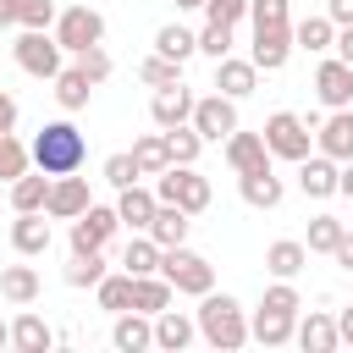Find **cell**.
<instances>
[{"mask_svg":"<svg viewBox=\"0 0 353 353\" xmlns=\"http://www.w3.org/2000/svg\"><path fill=\"white\" fill-rule=\"evenodd\" d=\"M193 320H199V336L215 347V353H237L243 342H248V309L232 298V292H204L199 298V309H193Z\"/></svg>","mask_w":353,"mask_h":353,"instance_id":"cell-1","label":"cell"},{"mask_svg":"<svg viewBox=\"0 0 353 353\" xmlns=\"http://www.w3.org/2000/svg\"><path fill=\"white\" fill-rule=\"evenodd\" d=\"M33 165L39 171H50V176H72V171H83V160H88V138L77 132V121H44L39 132H33Z\"/></svg>","mask_w":353,"mask_h":353,"instance_id":"cell-2","label":"cell"},{"mask_svg":"<svg viewBox=\"0 0 353 353\" xmlns=\"http://www.w3.org/2000/svg\"><path fill=\"white\" fill-rule=\"evenodd\" d=\"M259 132H265L270 160L298 165V160H309V154H314V121H309V116H298V110H270Z\"/></svg>","mask_w":353,"mask_h":353,"instance_id":"cell-3","label":"cell"},{"mask_svg":"<svg viewBox=\"0 0 353 353\" xmlns=\"http://www.w3.org/2000/svg\"><path fill=\"white\" fill-rule=\"evenodd\" d=\"M11 61H17L28 77L55 83V72L66 66V50H61V39H55L50 28H22V33L11 39Z\"/></svg>","mask_w":353,"mask_h":353,"instance_id":"cell-4","label":"cell"},{"mask_svg":"<svg viewBox=\"0 0 353 353\" xmlns=\"http://www.w3.org/2000/svg\"><path fill=\"white\" fill-rule=\"evenodd\" d=\"M154 199H160V204H182L188 215H204L210 199H215V188H210V176H204L199 165H165V171L154 176Z\"/></svg>","mask_w":353,"mask_h":353,"instance_id":"cell-5","label":"cell"},{"mask_svg":"<svg viewBox=\"0 0 353 353\" xmlns=\"http://www.w3.org/2000/svg\"><path fill=\"white\" fill-rule=\"evenodd\" d=\"M160 276H165L182 298H204V292L215 287V265H210L204 254H193L188 243H176V248L160 254Z\"/></svg>","mask_w":353,"mask_h":353,"instance_id":"cell-6","label":"cell"},{"mask_svg":"<svg viewBox=\"0 0 353 353\" xmlns=\"http://www.w3.org/2000/svg\"><path fill=\"white\" fill-rule=\"evenodd\" d=\"M55 39H61V50L66 55H83L88 44H105V17L94 11V6H66L61 17H55V28H50Z\"/></svg>","mask_w":353,"mask_h":353,"instance_id":"cell-7","label":"cell"},{"mask_svg":"<svg viewBox=\"0 0 353 353\" xmlns=\"http://www.w3.org/2000/svg\"><path fill=\"white\" fill-rule=\"evenodd\" d=\"M193 127H199V138L204 143H226L232 132H237V99L232 94H204V99H193Z\"/></svg>","mask_w":353,"mask_h":353,"instance_id":"cell-8","label":"cell"},{"mask_svg":"<svg viewBox=\"0 0 353 353\" xmlns=\"http://www.w3.org/2000/svg\"><path fill=\"white\" fill-rule=\"evenodd\" d=\"M116 232H121L116 204H88V210L72 221V254H94V248H105Z\"/></svg>","mask_w":353,"mask_h":353,"instance_id":"cell-9","label":"cell"},{"mask_svg":"<svg viewBox=\"0 0 353 353\" xmlns=\"http://www.w3.org/2000/svg\"><path fill=\"white\" fill-rule=\"evenodd\" d=\"M314 99H320L325 110H347V105H353V66H347L342 55H325V61L314 66Z\"/></svg>","mask_w":353,"mask_h":353,"instance_id":"cell-10","label":"cell"},{"mask_svg":"<svg viewBox=\"0 0 353 353\" xmlns=\"http://www.w3.org/2000/svg\"><path fill=\"white\" fill-rule=\"evenodd\" d=\"M292 22L287 28H254V44H248V61L259 66V72H281L287 61H292Z\"/></svg>","mask_w":353,"mask_h":353,"instance_id":"cell-11","label":"cell"},{"mask_svg":"<svg viewBox=\"0 0 353 353\" xmlns=\"http://www.w3.org/2000/svg\"><path fill=\"white\" fill-rule=\"evenodd\" d=\"M88 204H94L88 176L72 171V176H55V182H50V204H44V215H50V221H77Z\"/></svg>","mask_w":353,"mask_h":353,"instance_id":"cell-12","label":"cell"},{"mask_svg":"<svg viewBox=\"0 0 353 353\" xmlns=\"http://www.w3.org/2000/svg\"><path fill=\"white\" fill-rule=\"evenodd\" d=\"M50 243H55L50 215H44V210H17V221H11V248H17L22 259H39V254H50Z\"/></svg>","mask_w":353,"mask_h":353,"instance_id":"cell-13","label":"cell"},{"mask_svg":"<svg viewBox=\"0 0 353 353\" xmlns=\"http://www.w3.org/2000/svg\"><path fill=\"white\" fill-rule=\"evenodd\" d=\"M314 149H320V154H331L336 165H342V160H353V105H347V110H331V116H320V121H314Z\"/></svg>","mask_w":353,"mask_h":353,"instance_id":"cell-14","label":"cell"},{"mask_svg":"<svg viewBox=\"0 0 353 353\" xmlns=\"http://www.w3.org/2000/svg\"><path fill=\"white\" fill-rule=\"evenodd\" d=\"M110 342H116V353H143V347H154V314H143V309L110 314Z\"/></svg>","mask_w":353,"mask_h":353,"instance_id":"cell-15","label":"cell"},{"mask_svg":"<svg viewBox=\"0 0 353 353\" xmlns=\"http://www.w3.org/2000/svg\"><path fill=\"white\" fill-rule=\"evenodd\" d=\"M237 193H243L248 210H276L287 199V182L276 176V165H259V171H243L237 176Z\"/></svg>","mask_w":353,"mask_h":353,"instance_id":"cell-16","label":"cell"},{"mask_svg":"<svg viewBox=\"0 0 353 353\" xmlns=\"http://www.w3.org/2000/svg\"><path fill=\"white\" fill-rule=\"evenodd\" d=\"M292 331H298V314H287V309H265L259 303L248 314V342H259V347H287Z\"/></svg>","mask_w":353,"mask_h":353,"instance_id":"cell-17","label":"cell"},{"mask_svg":"<svg viewBox=\"0 0 353 353\" xmlns=\"http://www.w3.org/2000/svg\"><path fill=\"white\" fill-rule=\"evenodd\" d=\"M292 342H298L303 353H336V347H342V336H336V314H325V309H309V314L298 320Z\"/></svg>","mask_w":353,"mask_h":353,"instance_id":"cell-18","label":"cell"},{"mask_svg":"<svg viewBox=\"0 0 353 353\" xmlns=\"http://www.w3.org/2000/svg\"><path fill=\"white\" fill-rule=\"evenodd\" d=\"M215 88L232 94V99H248V94L259 88V66H254L248 55H221V61H215Z\"/></svg>","mask_w":353,"mask_h":353,"instance_id":"cell-19","label":"cell"},{"mask_svg":"<svg viewBox=\"0 0 353 353\" xmlns=\"http://www.w3.org/2000/svg\"><path fill=\"white\" fill-rule=\"evenodd\" d=\"M149 116H154V127H160V132H165V127H182V121H193V94H188V83L154 88V99H149Z\"/></svg>","mask_w":353,"mask_h":353,"instance_id":"cell-20","label":"cell"},{"mask_svg":"<svg viewBox=\"0 0 353 353\" xmlns=\"http://www.w3.org/2000/svg\"><path fill=\"white\" fill-rule=\"evenodd\" d=\"M221 154H226V165L243 176V171H259V165H270V149H265V132H232L226 143H221Z\"/></svg>","mask_w":353,"mask_h":353,"instance_id":"cell-21","label":"cell"},{"mask_svg":"<svg viewBox=\"0 0 353 353\" xmlns=\"http://www.w3.org/2000/svg\"><path fill=\"white\" fill-rule=\"evenodd\" d=\"M154 210H160V199H154V188H143V182H132V188L116 193V215H121L127 232H149Z\"/></svg>","mask_w":353,"mask_h":353,"instance_id":"cell-22","label":"cell"},{"mask_svg":"<svg viewBox=\"0 0 353 353\" xmlns=\"http://www.w3.org/2000/svg\"><path fill=\"white\" fill-rule=\"evenodd\" d=\"M336 171H342V165H336L331 154H320V149H314L309 160H298V188H303V199H331V193H336Z\"/></svg>","mask_w":353,"mask_h":353,"instance_id":"cell-23","label":"cell"},{"mask_svg":"<svg viewBox=\"0 0 353 353\" xmlns=\"http://www.w3.org/2000/svg\"><path fill=\"white\" fill-rule=\"evenodd\" d=\"M55 342H61V336L50 331V320H44V314L22 309V314L11 320V347H17V353H50Z\"/></svg>","mask_w":353,"mask_h":353,"instance_id":"cell-24","label":"cell"},{"mask_svg":"<svg viewBox=\"0 0 353 353\" xmlns=\"http://www.w3.org/2000/svg\"><path fill=\"white\" fill-rule=\"evenodd\" d=\"M193 336H199V320H193L188 309H160V314H154V347L182 353Z\"/></svg>","mask_w":353,"mask_h":353,"instance_id":"cell-25","label":"cell"},{"mask_svg":"<svg viewBox=\"0 0 353 353\" xmlns=\"http://www.w3.org/2000/svg\"><path fill=\"white\" fill-rule=\"evenodd\" d=\"M303 265H309V243H303V237H276V243L265 248V270L281 276V281H298Z\"/></svg>","mask_w":353,"mask_h":353,"instance_id":"cell-26","label":"cell"},{"mask_svg":"<svg viewBox=\"0 0 353 353\" xmlns=\"http://www.w3.org/2000/svg\"><path fill=\"white\" fill-rule=\"evenodd\" d=\"M88 94H94V83H88V72H83L77 61L55 72V105H61L66 116H72V110H83V105H88Z\"/></svg>","mask_w":353,"mask_h":353,"instance_id":"cell-27","label":"cell"},{"mask_svg":"<svg viewBox=\"0 0 353 353\" xmlns=\"http://www.w3.org/2000/svg\"><path fill=\"white\" fill-rule=\"evenodd\" d=\"M188 226H193V215H188L182 204H160L154 221H149V237H154L160 248H176V243H188Z\"/></svg>","mask_w":353,"mask_h":353,"instance_id":"cell-28","label":"cell"},{"mask_svg":"<svg viewBox=\"0 0 353 353\" xmlns=\"http://www.w3.org/2000/svg\"><path fill=\"white\" fill-rule=\"evenodd\" d=\"M160 254H165V248H160L149 232H132L127 248H121V270H127V276H154V270H160Z\"/></svg>","mask_w":353,"mask_h":353,"instance_id":"cell-29","label":"cell"},{"mask_svg":"<svg viewBox=\"0 0 353 353\" xmlns=\"http://www.w3.org/2000/svg\"><path fill=\"white\" fill-rule=\"evenodd\" d=\"M39 287H44V281H39L33 265H6V270H0V298L17 303V309H28V303L39 298Z\"/></svg>","mask_w":353,"mask_h":353,"instance_id":"cell-30","label":"cell"},{"mask_svg":"<svg viewBox=\"0 0 353 353\" xmlns=\"http://www.w3.org/2000/svg\"><path fill=\"white\" fill-rule=\"evenodd\" d=\"M50 182H55V176L39 171V165L22 171V176L11 182V210H44V204H50Z\"/></svg>","mask_w":353,"mask_h":353,"instance_id":"cell-31","label":"cell"},{"mask_svg":"<svg viewBox=\"0 0 353 353\" xmlns=\"http://www.w3.org/2000/svg\"><path fill=\"white\" fill-rule=\"evenodd\" d=\"M171 298H176V287L154 270V276H132V309H143V314H160V309H171Z\"/></svg>","mask_w":353,"mask_h":353,"instance_id":"cell-32","label":"cell"},{"mask_svg":"<svg viewBox=\"0 0 353 353\" xmlns=\"http://www.w3.org/2000/svg\"><path fill=\"white\" fill-rule=\"evenodd\" d=\"M292 44L309 50V55H325L336 44V22L331 17H303V22H292Z\"/></svg>","mask_w":353,"mask_h":353,"instance_id":"cell-33","label":"cell"},{"mask_svg":"<svg viewBox=\"0 0 353 353\" xmlns=\"http://www.w3.org/2000/svg\"><path fill=\"white\" fill-rule=\"evenodd\" d=\"M105 270H110V265H105V248H94V254H72L66 270H61V281H66V287H99Z\"/></svg>","mask_w":353,"mask_h":353,"instance_id":"cell-34","label":"cell"},{"mask_svg":"<svg viewBox=\"0 0 353 353\" xmlns=\"http://www.w3.org/2000/svg\"><path fill=\"white\" fill-rule=\"evenodd\" d=\"M94 303H99L105 314H121V309H132V276H127V270H105V281L94 287Z\"/></svg>","mask_w":353,"mask_h":353,"instance_id":"cell-35","label":"cell"},{"mask_svg":"<svg viewBox=\"0 0 353 353\" xmlns=\"http://www.w3.org/2000/svg\"><path fill=\"white\" fill-rule=\"evenodd\" d=\"M154 55H165V61H188V55H199V33H188L182 22H165V28L154 33Z\"/></svg>","mask_w":353,"mask_h":353,"instance_id":"cell-36","label":"cell"},{"mask_svg":"<svg viewBox=\"0 0 353 353\" xmlns=\"http://www.w3.org/2000/svg\"><path fill=\"white\" fill-rule=\"evenodd\" d=\"M165 149H171V165H199L204 138H199L193 121H182V127H165Z\"/></svg>","mask_w":353,"mask_h":353,"instance_id":"cell-37","label":"cell"},{"mask_svg":"<svg viewBox=\"0 0 353 353\" xmlns=\"http://www.w3.org/2000/svg\"><path fill=\"white\" fill-rule=\"evenodd\" d=\"M132 160H138V171H143V176H160V171L171 165L165 132H143V138H132Z\"/></svg>","mask_w":353,"mask_h":353,"instance_id":"cell-38","label":"cell"},{"mask_svg":"<svg viewBox=\"0 0 353 353\" xmlns=\"http://www.w3.org/2000/svg\"><path fill=\"white\" fill-rule=\"evenodd\" d=\"M342 232H347V226H342L336 215H325V210H320V215H309V232H303V243H309V254H336Z\"/></svg>","mask_w":353,"mask_h":353,"instance_id":"cell-39","label":"cell"},{"mask_svg":"<svg viewBox=\"0 0 353 353\" xmlns=\"http://www.w3.org/2000/svg\"><path fill=\"white\" fill-rule=\"evenodd\" d=\"M22 171H33V149H28L17 132H6V138H0V182L11 188Z\"/></svg>","mask_w":353,"mask_h":353,"instance_id":"cell-40","label":"cell"},{"mask_svg":"<svg viewBox=\"0 0 353 353\" xmlns=\"http://www.w3.org/2000/svg\"><path fill=\"white\" fill-rule=\"evenodd\" d=\"M199 55H210V61L232 55V22H215V17H204V28H199Z\"/></svg>","mask_w":353,"mask_h":353,"instance_id":"cell-41","label":"cell"},{"mask_svg":"<svg viewBox=\"0 0 353 353\" xmlns=\"http://www.w3.org/2000/svg\"><path fill=\"white\" fill-rule=\"evenodd\" d=\"M138 77H143L149 88H171V83H182V61H165V55H149V61H138Z\"/></svg>","mask_w":353,"mask_h":353,"instance_id":"cell-42","label":"cell"},{"mask_svg":"<svg viewBox=\"0 0 353 353\" xmlns=\"http://www.w3.org/2000/svg\"><path fill=\"white\" fill-rule=\"evenodd\" d=\"M248 22L254 28H287L292 22V0H248Z\"/></svg>","mask_w":353,"mask_h":353,"instance_id":"cell-43","label":"cell"},{"mask_svg":"<svg viewBox=\"0 0 353 353\" xmlns=\"http://www.w3.org/2000/svg\"><path fill=\"white\" fill-rule=\"evenodd\" d=\"M105 182L121 193V188H132V182H143V171H138V160H132V149H121V154H110L105 160Z\"/></svg>","mask_w":353,"mask_h":353,"instance_id":"cell-44","label":"cell"},{"mask_svg":"<svg viewBox=\"0 0 353 353\" xmlns=\"http://www.w3.org/2000/svg\"><path fill=\"white\" fill-rule=\"evenodd\" d=\"M72 61L88 72V83H94V88H99V83L116 72V61H110V50H105V44H88V50H83V55H72Z\"/></svg>","mask_w":353,"mask_h":353,"instance_id":"cell-45","label":"cell"},{"mask_svg":"<svg viewBox=\"0 0 353 353\" xmlns=\"http://www.w3.org/2000/svg\"><path fill=\"white\" fill-rule=\"evenodd\" d=\"M259 303H265V309H287V314H298V309H303L298 287H292V281H281V276H270V287L259 292Z\"/></svg>","mask_w":353,"mask_h":353,"instance_id":"cell-46","label":"cell"},{"mask_svg":"<svg viewBox=\"0 0 353 353\" xmlns=\"http://www.w3.org/2000/svg\"><path fill=\"white\" fill-rule=\"evenodd\" d=\"M204 17H215V22H243L248 17V0H204Z\"/></svg>","mask_w":353,"mask_h":353,"instance_id":"cell-47","label":"cell"},{"mask_svg":"<svg viewBox=\"0 0 353 353\" xmlns=\"http://www.w3.org/2000/svg\"><path fill=\"white\" fill-rule=\"evenodd\" d=\"M17 116H22V105L0 88V138H6V132H17Z\"/></svg>","mask_w":353,"mask_h":353,"instance_id":"cell-48","label":"cell"},{"mask_svg":"<svg viewBox=\"0 0 353 353\" xmlns=\"http://www.w3.org/2000/svg\"><path fill=\"white\" fill-rule=\"evenodd\" d=\"M325 17L336 28H353V0H325Z\"/></svg>","mask_w":353,"mask_h":353,"instance_id":"cell-49","label":"cell"},{"mask_svg":"<svg viewBox=\"0 0 353 353\" xmlns=\"http://www.w3.org/2000/svg\"><path fill=\"white\" fill-rule=\"evenodd\" d=\"M22 6L28 0H0V28H22Z\"/></svg>","mask_w":353,"mask_h":353,"instance_id":"cell-50","label":"cell"},{"mask_svg":"<svg viewBox=\"0 0 353 353\" xmlns=\"http://www.w3.org/2000/svg\"><path fill=\"white\" fill-rule=\"evenodd\" d=\"M331 55H342V61L353 66V28H336V44H331Z\"/></svg>","mask_w":353,"mask_h":353,"instance_id":"cell-51","label":"cell"},{"mask_svg":"<svg viewBox=\"0 0 353 353\" xmlns=\"http://www.w3.org/2000/svg\"><path fill=\"white\" fill-rule=\"evenodd\" d=\"M331 259H336V265L353 276V232H342V243H336V254H331Z\"/></svg>","mask_w":353,"mask_h":353,"instance_id":"cell-52","label":"cell"},{"mask_svg":"<svg viewBox=\"0 0 353 353\" xmlns=\"http://www.w3.org/2000/svg\"><path fill=\"white\" fill-rule=\"evenodd\" d=\"M336 336L353 347V303H347V309H336Z\"/></svg>","mask_w":353,"mask_h":353,"instance_id":"cell-53","label":"cell"},{"mask_svg":"<svg viewBox=\"0 0 353 353\" xmlns=\"http://www.w3.org/2000/svg\"><path fill=\"white\" fill-rule=\"evenodd\" d=\"M336 193L353 199V160H342V171H336Z\"/></svg>","mask_w":353,"mask_h":353,"instance_id":"cell-54","label":"cell"},{"mask_svg":"<svg viewBox=\"0 0 353 353\" xmlns=\"http://www.w3.org/2000/svg\"><path fill=\"white\" fill-rule=\"evenodd\" d=\"M176 11H204V0H171Z\"/></svg>","mask_w":353,"mask_h":353,"instance_id":"cell-55","label":"cell"},{"mask_svg":"<svg viewBox=\"0 0 353 353\" xmlns=\"http://www.w3.org/2000/svg\"><path fill=\"white\" fill-rule=\"evenodd\" d=\"M0 347H11V325L6 320H0Z\"/></svg>","mask_w":353,"mask_h":353,"instance_id":"cell-56","label":"cell"}]
</instances>
